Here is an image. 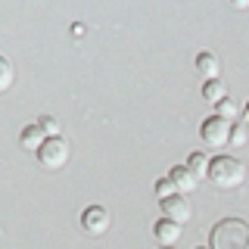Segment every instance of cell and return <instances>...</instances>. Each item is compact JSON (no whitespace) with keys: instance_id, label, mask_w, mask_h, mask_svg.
Returning <instances> with one entry per match:
<instances>
[{"instance_id":"cell-1","label":"cell","mask_w":249,"mask_h":249,"mask_svg":"<svg viewBox=\"0 0 249 249\" xmlns=\"http://www.w3.org/2000/svg\"><path fill=\"white\" fill-rule=\"evenodd\" d=\"M212 249H249V221L243 218H221L209 233Z\"/></svg>"},{"instance_id":"cell-2","label":"cell","mask_w":249,"mask_h":249,"mask_svg":"<svg viewBox=\"0 0 249 249\" xmlns=\"http://www.w3.org/2000/svg\"><path fill=\"white\" fill-rule=\"evenodd\" d=\"M209 181L218 190H237L246 181V165L237 156H215L212 165H209Z\"/></svg>"},{"instance_id":"cell-3","label":"cell","mask_w":249,"mask_h":249,"mask_svg":"<svg viewBox=\"0 0 249 249\" xmlns=\"http://www.w3.org/2000/svg\"><path fill=\"white\" fill-rule=\"evenodd\" d=\"M231 134H233V122L221 119V115H209V119L199 124V140L209 146V150H221V146H228Z\"/></svg>"},{"instance_id":"cell-4","label":"cell","mask_w":249,"mask_h":249,"mask_svg":"<svg viewBox=\"0 0 249 249\" xmlns=\"http://www.w3.org/2000/svg\"><path fill=\"white\" fill-rule=\"evenodd\" d=\"M69 156H72L69 140L62 137V134H56V137H47L44 140V146L37 150V162H41L47 171H59V168H66Z\"/></svg>"},{"instance_id":"cell-5","label":"cell","mask_w":249,"mask_h":249,"mask_svg":"<svg viewBox=\"0 0 249 249\" xmlns=\"http://www.w3.org/2000/svg\"><path fill=\"white\" fill-rule=\"evenodd\" d=\"M109 224H112V215H109L106 206H88L81 212V231L88 237H103L109 231Z\"/></svg>"},{"instance_id":"cell-6","label":"cell","mask_w":249,"mask_h":249,"mask_svg":"<svg viewBox=\"0 0 249 249\" xmlns=\"http://www.w3.org/2000/svg\"><path fill=\"white\" fill-rule=\"evenodd\" d=\"M159 209H162V218H171V221H178V224H187L190 215H193V206H190V199H187V193H175V196L159 199Z\"/></svg>"},{"instance_id":"cell-7","label":"cell","mask_w":249,"mask_h":249,"mask_svg":"<svg viewBox=\"0 0 249 249\" xmlns=\"http://www.w3.org/2000/svg\"><path fill=\"white\" fill-rule=\"evenodd\" d=\"M181 233H184V224L171 221V218H159L156 228H153V237H156V243H159L162 249H171L178 240H181Z\"/></svg>"},{"instance_id":"cell-8","label":"cell","mask_w":249,"mask_h":249,"mask_svg":"<svg viewBox=\"0 0 249 249\" xmlns=\"http://www.w3.org/2000/svg\"><path fill=\"white\" fill-rule=\"evenodd\" d=\"M50 137L47 134V128L41 122H35V124H25L22 128V134H19V143H22V150H31V153H37L44 146V140Z\"/></svg>"},{"instance_id":"cell-9","label":"cell","mask_w":249,"mask_h":249,"mask_svg":"<svg viewBox=\"0 0 249 249\" xmlns=\"http://www.w3.org/2000/svg\"><path fill=\"white\" fill-rule=\"evenodd\" d=\"M168 178H171V184L178 187V193H193L196 190V178H193V171L187 168V165H175V168H168Z\"/></svg>"},{"instance_id":"cell-10","label":"cell","mask_w":249,"mask_h":249,"mask_svg":"<svg viewBox=\"0 0 249 249\" xmlns=\"http://www.w3.org/2000/svg\"><path fill=\"white\" fill-rule=\"evenodd\" d=\"M196 72H199V75H206V81H212V78H218V72H221V62H218L215 53L202 50L199 56H196Z\"/></svg>"},{"instance_id":"cell-11","label":"cell","mask_w":249,"mask_h":249,"mask_svg":"<svg viewBox=\"0 0 249 249\" xmlns=\"http://www.w3.org/2000/svg\"><path fill=\"white\" fill-rule=\"evenodd\" d=\"M209 165H212V159H209L206 153H190V159H187V168L193 171V178L196 181H202V178H209Z\"/></svg>"},{"instance_id":"cell-12","label":"cell","mask_w":249,"mask_h":249,"mask_svg":"<svg viewBox=\"0 0 249 249\" xmlns=\"http://www.w3.org/2000/svg\"><path fill=\"white\" fill-rule=\"evenodd\" d=\"M202 97L209 100V103H221V100H228V88H224V81L221 78H212V81H206L202 84Z\"/></svg>"},{"instance_id":"cell-13","label":"cell","mask_w":249,"mask_h":249,"mask_svg":"<svg viewBox=\"0 0 249 249\" xmlns=\"http://www.w3.org/2000/svg\"><path fill=\"white\" fill-rule=\"evenodd\" d=\"M13 81H16V69H13V62L0 53V93H6L13 88Z\"/></svg>"},{"instance_id":"cell-14","label":"cell","mask_w":249,"mask_h":249,"mask_svg":"<svg viewBox=\"0 0 249 249\" xmlns=\"http://www.w3.org/2000/svg\"><path fill=\"white\" fill-rule=\"evenodd\" d=\"M175 193H178V187L171 184V178H168V175L156 181V196H159V199H165V196H175Z\"/></svg>"},{"instance_id":"cell-15","label":"cell","mask_w":249,"mask_h":249,"mask_svg":"<svg viewBox=\"0 0 249 249\" xmlns=\"http://www.w3.org/2000/svg\"><path fill=\"white\" fill-rule=\"evenodd\" d=\"M237 112H240V106L233 103V100H221V103L215 106V115H221V119H228V122H231Z\"/></svg>"},{"instance_id":"cell-16","label":"cell","mask_w":249,"mask_h":249,"mask_svg":"<svg viewBox=\"0 0 249 249\" xmlns=\"http://www.w3.org/2000/svg\"><path fill=\"white\" fill-rule=\"evenodd\" d=\"M246 140H249V131H246V124H233L231 143H233V146H240V143H246Z\"/></svg>"},{"instance_id":"cell-17","label":"cell","mask_w":249,"mask_h":249,"mask_svg":"<svg viewBox=\"0 0 249 249\" xmlns=\"http://www.w3.org/2000/svg\"><path fill=\"white\" fill-rule=\"evenodd\" d=\"M37 122H41L44 128H47V134H50V137H56V134H59V124H56V119H50V115H41Z\"/></svg>"},{"instance_id":"cell-18","label":"cell","mask_w":249,"mask_h":249,"mask_svg":"<svg viewBox=\"0 0 249 249\" xmlns=\"http://www.w3.org/2000/svg\"><path fill=\"white\" fill-rule=\"evenodd\" d=\"M233 10H249V0H231Z\"/></svg>"},{"instance_id":"cell-19","label":"cell","mask_w":249,"mask_h":249,"mask_svg":"<svg viewBox=\"0 0 249 249\" xmlns=\"http://www.w3.org/2000/svg\"><path fill=\"white\" fill-rule=\"evenodd\" d=\"M199 249H212V246H199Z\"/></svg>"}]
</instances>
